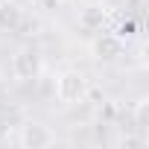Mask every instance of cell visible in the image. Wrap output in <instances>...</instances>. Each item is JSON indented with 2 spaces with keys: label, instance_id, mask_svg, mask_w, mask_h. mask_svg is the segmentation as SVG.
<instances>
[{
  "label": "cell",
  "instance_id": "6da1fadb",
  "mask_svg": "<svg viewBox=\"0 0 149 149\" xmlns=\"http://www.w3.org/2000/svg\"><path fill=\"white\" fill-rule=\"evenodd\" d=\"M56 97L61 105H79L88 97V79L79 70H64L56 76Z\"/></svg>",
  "mask_w": 149,
  "mask_h": 149
},
{
  "label": "cell",
  "instance_id": "7a4b0ae2",
  "mask_svg": "<svg viewBox=\"0 0 149 149\" xmlns=\"http://www.w3.org/2000/svg\"><path fill=\"white\" fill-rule=\"evenodd\" d=\"M53 143H56V132L50 126L35 123V120L21 126V146H26V149H47Z\"/></svg>",
  "mask_w": 149,
  "mask_h": 149
},
{
  "label": "cell",
  "instance_id": "3957f363",
  "mask_svg": "<svg viewBox=\"0 0 149 149\" xmlns=\"http://www.w3.org/2000/svg\"><path fill=\"white\" fill-rule=\"evenodd\" d=\"M12 73H15V79H21V82H32L41 73V56H38V50H32V47L18 50V56L12 58Z\"/></svg>",
  "mask_w": 149,
  "mask_h": 149
},
{
  "label": "cell",
  "instance_id": "277c9868",
  "mask_svg": "<svg viewBox=\"0 0 149 149\" xmlns=\"http://www.w3.org/2000/svg\"><path fill=\"white\" fill-rule=\"evenodd\" d=\"M123 53H126V41L117 38L114 32H102V35L94 38V58H100V61H117Z\"/></svg>",
  "mask_w": 149,
  "mask_h": 149
},
{
  "label": "cell",
  "instance_id": "5b68a950",
  "mask_svg": "<svg viewBox=\"0 0 149 149\" xmlns=\"http://www.w3.org/2000/svg\"><path fill=\"white\" fill-rule=\"evenodd\" d=\"M21 21H24V9L18 3H12V0H3L0 3V29L12 32V29L21 26Z\"/></svg>",
  "mask_w": 149,
  "mask_h": 149
},
{
  "label": "cell",
  "instance_id": "8992f818",
  "mask_svg": "<svg viewBox=\"0 0 149 149\" xmlns=\"http://www.w3.org/2000/svg\"><path fill=\"white\" fill-rule=\"evenodd\" d=\"M79 26H82L85 32H100V29L105 26V9H102V6H88V9H82Z\"/></svg>",
  "mask_w": 149,
  "mask_h": 149
},
{
  "label": "cell",
  "instance_id": "52a82bcc",
  "mask_svg": "<svg viewBox=\"0 0 149 149\" xmlns=\"http://www.w3.org/2000/svg\"><path fill=\"white\" fill-rule=\"evenodd\" d=\"M134 129H137V134L149 137V100H137V105H134Z\"/></svg>",
  "mask_w": 149,
  "mask_h": 149
},
{
  "label": "cell",
  "instance_id": "ba28073f",
  "mask_svg": "<svg viewBox=\"0 0 149 149\" xmlns=\"http://www.w3.org/2000/svg\"><path fill=\"white\" fill-rule=\"evenodd\" d=\"M114 35L123 38V41H132V38L137 35V24H134V21H126V24H120V29H117Z\"/></svg>",
  "mask_w": 149,
  "mask_h": 149
},
{
  "label": "cell",
  "instance_id": "9c48e42d",
  "mask_svg": "<svg viewBox=\"0 0 149 149\" xmlns=\"http://www.w3.org/2000/svg\"><path fill=\"white\" fill-rule=\"evenodd\" d=\"M117 143H120V146H129V149H134V146H146V143H149V137H143V134H123Z\"/></svg>",
  "mask_w": 149,
  "mask_h": 149
}]
</instances>
